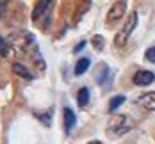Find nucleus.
Instances as JSON below:
<instances>
[{
	"mask_svg": "<svg viewBox=\"0 0 155 144\" xmlns=\"http://www.w3.org/2000/svg\"><path fill=\"white\" fill-rule=\"evenodd\" d=\"M136 25H137V13L132 11V13L128 14V18L125 20V25L120 29V32L116 34V37H114V45H116L118 48L125 46L127 41H128V37H130V34H132V30L136 29Z\"/></svg>",
	"mask_w": 155,
	"mask_h": 144,
	"instance_id": "1",
	"label": "nucleus"
},
{
	"mask_svg": "<svg viewBox=\"0 0 155 144\" xmlns=\"http://www.w3.org/2000/svg\"><path fill=\"white\" fill-rule=\"evenodd\" d=\"M130 128H132L130 119H128L127 116H118V117L110 119V123H109V126H107V132L109 133H112L114 137H120V135L127 133Z\"/></svg>",
	"mask_w": 155,
	"mask_h": 144,
	"instance_id": "2",
	"label": "nucleus"
},
{
	"mask_svg": "<svg viewBox=\"0 0 155 144\" xmlns=\"http://www.w3.org/2000/svg\"><path fill=\"white\" fill-rule=\"evenodd\" d=\"M54 4H55V0H39V2L36 4L34 11H32V20H34V21L43 20V18L48 14V11L54 7Z\"/></svg>",
	"mask_w": 155,
	"mask_h": 144,
	"instance_id": "3",
	"label": "nucleus"
},
{
	"mask_svg": "<svg viewBox=\"0 0 155 144\" xmlns=\"http://www.w3.org/2000/svg\"><path fill=\"white\" fill-rule=\"evenodd\" d=\"M125 9H127V0H118L114 5H110V11L107 13V21L114 23V21L121 20L125 16Z\"/></svg>",
	"mask_w": 155,
	"mask_h": 144,
	"instance_id": "4",
	"label": "nucleus"
},
{
	"mask_svg": "<svg viewBox=\"0 0 155 144\" xmlns=\"http://www.w3.org/2000/svg\"><path fill=\"white\" fill-rule=\"evenodd\" d=\"M132 82H134L136 85H139V87H146V85H150V84L155 82V75L152 71H148V69H139V71L134 73Z\"/></svg>",
	"mask_w": 155,
	"mask_h": 144,
	"instance_id": "5",
	"label": "nucleus"
},
{
	"mask_svg": "<svg viewBox=\"0 0 155 144\" xmlns=\"http://www.w3.org/2000/svg\"><path fill=\"white\" fill-rule=\"evenodd\" d=\"M62 117H64V132L70 135V133L73 132L75 125H77V116H75V112L71 110L70 107H64V110H62Z\"/></svg>",
	"mask_w": 155,
	"mask_h": 144,
	"instance_id": "6",
	"label": "nucleus"
},
{
	"mask_svg": "<svg viewBox=\"0 0 155 144\" xmlns=\"http://www.w3.org/2000/svg\"><path fill=\"white\" fill-rule=\"evenodd\" d=\"M109 82H110V69L107 64H100V68L96 71V84L102 87H107Z\"/></svg>",
	"mask_w": 155,
	"mask_h": 144,
	"instance_id": "7",
	"label": "nucleus"
},
{
	"mask_svg": "<svg viewBox=\"0 0 155 144\" xmlns=\"http://www.w3.org/2000/svg\"><path fill=\"white\" fill-rule=\"evenodd\" d=\"M137 105L146 110H155V93H144L137 98Z\"/></svg>",
	"mask_w": 155,
	"mask_h": 144,
	"instance_id": "8",
	"label": "nucleus"
},
{
	"mask_svg": "<svg viewBox=\"0 0 155 144\" xmlns=\"http://www.w3.org/2000/svg\"><path fill=\"white\" fill-rule=\"evenodd\" d=\"M13 73H15V75H18V77H21V78H25V80H32V78H34L31 71H29L23 64H20V62L13 64Z\"/></svg>",
	"mask_w": 155,
	"mask_h": 144,
	"instance_id": "9",
	"label": "nucleus"
},
{
	"mask_svg": "<svg viewBox=\"0 0 155 144\" xmlns=\"http://www.w3.org/2000/svg\"><path fill=\"white\" fill-rule=\"evenodd\" d=\"M89 66H91V61H89L87 57H82V59H78L77 64H75V75H77V77L84 75V73L89 69Z\"/></svg>",
	"mask_w": 155,
	"mask_h": 144,
	"instance_id": "10",
	"label": "nucleus"
},
{
	"mask_svg": "<svg viewBox=\"0 0 155 144\" xmlns=\"http://www.w3.org/2000/svg\"><path fill=\"white\" fill-rule=\"evenodd\" d=\"M77 103H78V107H80V109H82V107H86V105L89 103V89H87V87H82V89L78 91Z\"/></svg>",
	"mask_w": 155,
	"mask_h": 144,
	"instance_id": "11",
	"label": "nucleus"
},
{
	"mask_svg": "<svg viewBox=\"0 0 155 144\" xmlns=\"http://www.w3.org/2000/svg\"><path fill=\"white\" fill-rule=\"evenodd\" d=\"M125 103V96L123 94H118V96H114L112 100H110V103H109V110L110 112H114V110H118L121 105Z\"/></svg>",
	"mask_w": 155,
	"mask_h": 144,
	"instance_id": "12",
	"label": "nucleus"
},
{
	"mask_svg": "<svg viewBox=\"0 0 155 144\" xmlns=\"http://www.w3.org/2000/svg\"><path fill=\"white\" fill-rule=\"evenodd\" d=\"M36 116L39 117V121H43V125H45V126H50V125H52V110L39 112V114H36Z\"/></svg>",
	"mask_w": 155,
	"mask_h": 144,
	"instance_id": "13",
	"label": "nucleus"
},
{
	"mask_svg": "<svg viewBox=\"0 0 155 144\" xmlns=\"http://www.w3.org/2000/svg\"><path fill=\"white\" fill-rule=\"evenodd\" d=\"M9 55V43L0 36V57H7Z\"/></svg>",
	"mask_w": 155,
	"mask_h": 144,
	"instance_id": "14",
	"label": "nucleus"
},
{
	"mask_svg": "<svg viewBox=\"0 0 155 144\" xmlns=\"http://www.w3.org/2000/svg\"><path fill=\"white\" fill-rule=\"evenodd\" d=\"M91 43H93V46L96 48V50H104V43H105V41H104V37H102V36H94Z\"/></svg>",
	"mask_w": 155,
	"mask_h": 144,
	"instance_id": "15",
	"label": "nucleus"
},
{
	"mask_svg": "<svg viewBox=\"0 0 155 144\" xmlns=\"http://www.w3.org/2000/svg\"><path fill=\"white\" fill-rule=\"evenodd\" d=\"M144 57H146V61L148 62H153L155 64V46H150L146 50V53H144Z\"/></svg>",
	"mask_w": 155,
	"mask_h": 144,
	"instance_id": "16",
	"label": "nucleus"
},
{
	"mask_svg": "<svg viewBox=\"0 0 155 144\" xmlns=\"http://www.w3.org/2000/svg\"><path fill=\"white\" fill-rule=\"evenodd\" d=\"M11 0H0V18H4L5 11H7V5H9Z\"/></svg>",
	"mask_w": 155,
	"mask_h": 144,
	"instance_id": "17",
	"label": "nucleus"
},
{
	"mask_svg": "<svg viewBox=\"0 0 155 144\" xmlns=\"http://www.w3.org/2000/svg\"><path fill=\"white\" fill-rule=\"evenodd\" d=\"M84 46H86V41H82V43H78L77 46L73 48V53H78L80 50H84Z\"/></svg>",
	"mask_w": 155,
	"mask_h": 144,
	"instance_id": "18",
	"label": "nucleus"
},
{
	"mask_svg": "<svg viewBox=\"0 0 155 144\" xmlns=\"http://www.w3.org/2000/svg\"><path fill=\"white\" fill-rule=\"evenodd\" d=\"M87 144H102L100 141H91V142H87Z\"/></svg>",
	"mask_w": 155,
	"mask_h": 144,
	"instance_id": "19",
	"label": "nucleus"
}]
</instances>
